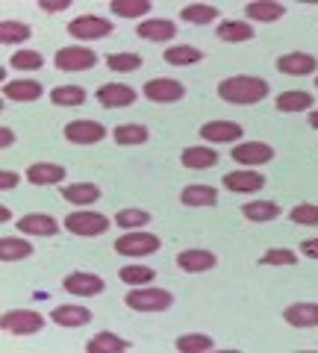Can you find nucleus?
Here are the masks:
<instances>
[{"label":"nucleus","mask_w":318,"mask_h":353,"mask_svg":"<svg viewBox=\"0 0 318 353\" xmlns=\"http://www.w3.org/2000/svg\"><path fill=\"white\" fill-rule=\"evenodd\" d=\"M183 94H186L183 83L168 80V77L145 83V97H148V101H153V103H174V101H180Z\"/></svg>","instance_id":"11"},{"label":"nucleus","mask_w":318,"mask_h":353,"mask_svg":"<svg viewBox=\"0 0 318 353\" xmlns=\"http://www.w3.org/2000/svg\"><path fill=\"white\" fill-rule=\"evenodd\" d=\"M32 256V245L24 239H0V259L3 262H18Z\"/></svg>","instance_id":"31"},{"label":"nucleus","mask_w":318,"mask_h":353,"mask_svg":"<svg viewBox=\"0 0 318 353\" xmlns=\"http://www.w3.org/2000/svg\"><path fill=\"white\" fill-rule=\"evenodd\" d=\"M201 59H203V53L197 48H192V44H177V48L166 50V62L168 65H195Z\"/></svg>","instance_id":"33"},{"label":"nucleus","mask_w":318,"mask_h":353,"mask_svg":"<svg viewBox=\"0 0 318 353\" xmlns=\"http://www.w3.org/2000/svg\"><path fill=\"white\" fill-rule=\"evenodd\" d=\"M174 347L180 353H201V350H212L215 345H212V339L203 336V333H186L174 341Z\"/></svg>","instance_id":"34"},{"label":"nucleus","mask_w":318,"mask_h":353,"mask_svg":"<svg viewBox=\"0 0 318 353\" xmlns=\"http://www.w3.org/2000/svg\"><path fill=\"white\" fill-rule=\"evenodd\" d=\"M180 162H183V168L203 171V168H212V165H218V153L212 148H186L180 153Z\"/></svg>","instance_id":"22"},{"label":"nucleus","mask_w":318,"mask_h":353,"mask_svg":"<svg viewBox=\"0 0 318 353\" xmlns=\"http://www.w3.org/2000/svg\"><path fill=\"white\" fill-rule=\"evenodd\" d=\"M180 201H183V206H215L218 192L212 185H186Z\"/></svg>","instance_id":"25"},{"label":"nucleus","mask_w":318,"mask_h":353,"mask_svg":"<svg viewBox=\"0 0 318 353\" xmlns=\"http://www.w3.org/2000/svg\"><path fill=\"white\" fill-rule=\"evenodd\" d=\"M50 318L57 321L59 327H86L92 321V312L86 306H74V303H65V306H57L50 312Z\"/></svg>","instance_id":"19"},{"label":"nucleus","mask_w":318,"mask_h":353,"mask_svg":"<svg viewBox=\"0 0 318 353\" xmlns=\"http://www.w3.org/2000/svg\"><path fill=\"white\" fill-rule=\"evenodd\" d=\"M62 289L74 297H95V294L103 292V280L97 277V274H89V271H74L62 280Z\"/></svg>","instance_id":"8"},{"label":"nucleus","mask_w":318,"mask_h":353,"mask_svg":"<svg viewBox=\"0 0 318 353\" xmlns=\"http://www.w3.org/2000/svg\"><path fill=\"white\" fill-rule=\"evenodd\" d=\"M283 318L292 327H318V303H292L286 306Z\"/></svg>","instance_id":"23"},{"label":"nucleus","mask_w":318,"mask_h":353,"mask_svg":"<svg viewBox=\"0 0 318 353\" xmlns=\"http://www.w3.org/2000/svg\"><path fill=\"white\" fill-rule=\"evenodd\" d=\"M115 250L121 256H148V253L159 250V239L153 233H124L115 241Z\"/></svg>","instance_id":"7"},{"label":"nucleus","mask_w":318,"mask_h":353,"mask_svg":"<svg viewBox=\"0 0 318 353\" xmlns=\"http://www.w3.org/2000/svg\"><path fill=\"white\" fill-rule=\"evenodd\" d=\"M124 303L136 312H166L174 303V294L166 289H136L124 297Z\"/></svg>","instance_id":"2"},{"label":"nucleus","mask_w":318,"mask_h":353,"mask_svg":"<svg viewBox=\"0 0 318 353\" xmlns=\"http://www.w3.org/2000/svg\"><path fill=\"white\" fill-rule=\"evenodd\" d=\"M86 350L89 353H124V350H130V341L118 339L112 333H97L89 345H86Z\"/></svg>","instance_id":"27"},{"label":"nucleus","mask_w":318,"mask_h":353,"mask_svg":"<svg viewBox=\"0 0 318 353\" xmlns=\"http://www.w3.org/2000/svg\"><path fill=\"white\" fill-rule=\"evenodd\" d=\"M218 94H221L227 103L250 106V103H259L268 97V83L259 80V77L239 74V77H230V80L218 83Z\"/></svg>","instance_id":"1"},{"label":"nucleus","mask_w":318,"mask_h":353,"mask_svg":"<svg viewBox=\"0 0 318 353\" xmlns=\"http://www.w3.org/2000/svg\"><path fill=\"white\" fill-rule=\"evenodd\" d=\"M106 65L118 74H127V71H139L141 68V57L139 53H112L106 57Z\"/></svg>","instance_id":"40"},{"label":"nucleus","mask_w":318,"mask_h":353,"mask_svg":"<svg viewBox=\"0 0 318 353\" xmlns=\"http://www.w3.org/2000/svg\"><path fill=\"white\" fill-rule=\"evenodd\" d=\"M62 197L68 203H77V206H89V203H97L101 201V189L95 183H71L62 189Z\"/></svg>","instance_id":"21"},{"label":"nucleus","mask_w":318,"mask_h":353,"mask_svg":"<svg viewBox=\"0 0 318 353\" xmlns=\"http://www.w3.org/2000/svg\"><path fill=\"white\" fill-rule=\"evenodd\" d=\"M292 224H301V227H315L318 224V206L315 203H301V206H295L292 212Z\"/></svg>","instance_id":"42"},{"label":"nucleus","mask_w":318,"mask_h":353,"mask_svg":"<svg viewBox=\"0 0 318 353\" xmlns=\"http://www.w3.org/2000/svg\"><path fill=\"white\" fill-rule=\"evenodd\" d=\"M180 15H183V21H189V24H210V21L218 18V9L210 3H189Z\"/></svg>","instance_id":"36"},{"label":"nucleus","mask_w":318,"mask_h":353,"mask_svg":"<svg viewBox=\"0 0 318 353\" xmlns=\"http://www.w3.org/2000/svg\"><path fill=\"white\" fill-rule=\"evenodd\" d=\"M153 268H145V265H130V268H121L118 277H121L127 285H148L153 280Z\"/></svg>","instance_id":"41"},{"label":"nucleus","mask_w":318,"mask_h":353,"mask_svg":"<svg viewBox=\"0 0 318 353\" xmlns=\"http://www.w3.org/2000/svg\"><path fill=\"white\" fill-rule=\"evenodd\" d=\"M95 65H97V53L89 48H80V44L57 50V68L59 71H89Z\"/></svg>","instance_id":"5"},{"label":"nucleus","mask_w":318,"mask_h":353,"mask_svg":"<svg viewBox=\"0 0 318 353\" xmlns=\"http://www.w3.org/2000/svg\"><path fill=\"white\" fill-rule=\"evenodd\" d=\"M242 215L248 221H257V224H266V221H274L280 215V206L271 201H250L242 206Z\"/></svg>","instance_id":"26"},{"label":"nucleus","mask_w":318,"mask_h":353,"mask_svg":"<svg viewBox=\"0 0 318 353\" xmlns=\"http://www.w3.org/2000/svg\"><path fill=\"white\" fill-rule=\"evenodd\" d=\"M97 103L103 109H124L136 103V92L124 83H106L97 88Z\"/></svg>","instance_id":"10"},{"label":"nucleus","mask_w":318,"mask_h":353,"mask_svg":"<svg viewBox=\"0 0 318 353\" xmlns=\"http://www.w3.org/2000/svg\"><path fill=\"white\" fill-rule=\"evenodd\" d=\"M115 224L124 227V230H139V227L150 224V215L145 209H121V212L115 215Z\"/></svg>","instance_id":"39"},{"label":"nucleus","mask_w":318,"mask_h":353,"mask_svg":"<svg viewBox=\"0 0 318 353\" xmlns=\"http://www.w3.org/2000/svg\"><path fill=\"white\" fill-rule=\"evenodd\" d=\"M201 136L206 141H236L242 139V127L236 121H206L201 127Z\"/></svg>","instance_id":"18"},{"label":"nucleus","mask_w":318,"mask_h":353,"mask_svg":"<svg viewBox=\"0 0 318 353\" xmlns=\"http://www.w3.org/2000/svg\"><path fill=\"white\" fill-rule=\"evenodd\" d=\"M50 101L57 106H80L86 103V92L80 85H59L50 92Z\"/></svg>","instance_id":"35"},{"label":"nucleus","mask_w":318,"mask_h":353,"mask_svg":"<svg viewBox=\"0 0 318 353\" xmlns=\"http://www.w3.org/2000/svg\"><path fill=\"white\" fill-rule=\"evenodd\" d=\"M262 265H298V256H295L292 250L286 248H277V250H268V253H262Z\"/></svg>","instance_id":"44"},{"label":"nucleus","mask_w":318,"mask_h":353,"mask_svg":"<svg viewBox=\"0 0 318 353\" xmlns=\"http://www.w3.org/2000/svg\"><path fill=\"white\" fill-rule=\"evenodd\" d=\"M136 36L139 39H148V41H166L171 36H177V27H174V21L150 18V21H141V24L136 27Z\"/></svg>","instance_id":"17"},{"label":"nucleus","mask_w":318,"mask_h":353,"mask_svg":"<svg viewBox=\"0 0 318 353\" xmlns=\"http://www.w3.org/2000/svg\"><path fill=\"white\" fill-rule=\"evenodd\" d=\"M3 94L9 101H18V103H30V101H39L41 97V83H32V80H12L3 85Z\"/></svg>","instance_id":"24"},{"label":"nucleus","mask_w":318,"mask_h":353,"mask_svg":"<svg viewBox=\"0 0 318 353\" xmlns=\"http://www.w3.org/2000/svg\"><path fill=\"white\" fill-rule=\"evenodd\" d=\"M103 136L106 127L97 124V121H71V124H65V139L71 145H97V141H103Z\"/></svg>","instance_id":"9"},{"label":"nucleus","mask_w":318,"mask_h":353,"mask_svg":"<svg viewBox=\"0 0 318 353\" xmlns=\"http://www.w3.org/2000/svg\"><path fill=\"white\" fill-rule=\"evenodd\" d=\"M0 327L12 336H32L45 327V318L39 312H32V309H12V312H6L0 318Z\"/></svg>","instance_id":"3"},{"label":"nucleus","mask_w":318,"mask_h":353,"mask_svg":"<svg viewBox=\"0 0 318 353\" xmlns=\"http://www.w3.org/2000/svg\"><path fill=\"white\" fill-rule=\"evenodd\" d=\"M312 106V94L310 92H283L277 94V109L280 112H304Z\"/></svg>","instance_id":"32"},{"label":"nucleus","mask_w":318,"mask_h":353,"mask_svg":"<svg viewBox=\"0 0 318 353\" xmlns=\"http://www.w3.org/2000/svg\"><path fill=\"white\" fill-rule=\"evenodd\" d=\"M112 9L115 15H121V18H139V15H145L150 12V3L148 0H112Z\"/></svg>","instance_id":"37"},{"label":"nucleus","mask_w":318,"mask_h":353,"mask_svg":"<svg viewBox=\"0 0 318 353\" xmlns=\"http://www.w3.org/2000/svg\"><path fill=\"white\" fill-rule=\"evenodd\" d=\"M71 6V0H39L41 12H65Z\"/></svg>","instance_id":"45"},{"label":"nucleus","mask_w":318,"mask_h":353,"mask_svg":"<svg viewBox=\"0 0 318 353\" xmlns=\"http://www.w3.org/2000/svg\"><path fill=\"white\" fill-rule=\"evenodd\" d=\"M30 36H32V30L27 24H21V21H3V24H0V41L3 44L27 41Z\"/></svg>","instance_id":"38"},{"label":"nucleus","mask_w":318,"mask_h":353,"mask_svg":"<svg viewBox=\"0 0 318 353\" xmlns=\"http://www.w3.org/2000/svg\"><path fill=\"white\" fill-rule=\"evenodd\" d=\"M68 32L80 41H92V39H103L112 32V21H106L101 15H83V18H74L68 24Z\"/></svg>","instance_id":"6"},{"label":"nucleus","mask_w":318,"mask_h":353,"mask_svg":"<svg viewBox=\"0 0 318 353\" xmlns=\"http://www.w3.org/2000/svg\"><path fill=\"white\" fill-rule=\"evenodd\" d=\"M218 39L221 41H250L254 39V27L248 21H224L218 24Z\"/></svg>","instance_id":"29"},{"label":"nucleus","mask_w":318,"mask_h":353,"mask_svg":"<svg viewBox=\"0 0 318 353\" xmlns=\"http://www.w3.org/2000/svg\"><path fill=\"white\" fill-rule=\"evenodd\" d=\"M62 176H65V168L53 162H36L27 168V180L32 185H53V183H62Z\"/></svg>","instance_id":"20"},{"label":"nucleus","mask_w":318,"mask_h":353,"mask_svg":"<svg viewBox=\"0 0 318 353\" xmlns=\"http://www.w3.org/2000/svg\"><path fill=\"white\" fill-rule=\"evenodd\" d=\"M315 85H318V80H315Z\"/></svg>","instance_id":"50"},{"label":"nucleus","mask_w":318,"mask_h":353,"mask_svg":"<svg viewBox=\"0 0 318 353\" xmlns=\"http://www.w3.org/2000/svg\"><path fill=\"white\" fill-rule=\"evenodd\" d=\"M239 165H266L274 159V148L266 141H245V145H236L230 153Z\"/></svg>","instance_id":"12"},{"label":"nucleus","mask_w":318,"mask_h":353,"mask_svg":"<svg viewBox=\"0 0 318 353\" xmlns=\"http://www.w3.org/2000/svg\"><path fill=\"white\" fill-rule=\"evenodd\" d=\"M262 185H266V176L257 174V171H230L224 174V189L227 192H259Z\"/></svg>","instance_id":"13"},{"label":"nucleus","mask_w":318,"mask_h":353,"mask_svg":"<svg viewBox=\"0 0 318 353\" xmlns=\"http://www.w3.org/2000/svg\"><path fill=\"white\" fill-rule=\"evenodd\" d=\"M301 253H304V256H310V259H318V239L301 241Z\"/></svg>","instance_id":"47"},{"label":"nucleus","mask_w":318,"mask_h":353,"mask_svg":"<svg viewBox=\"0 0 318 353\" xmlns=\"http://www.w3.org/2000/svg\"><path fill=\"white\" fill-rule=\"evenodd\" d=\"M65 230L74 236H83V239H89V236H101L109 230V221L106 215L101 212H71V215H65Z\"/></svg>","instance_id":"4"},{"label":"nucleus","mask_w":318,"mask_h":353,"mask_svg":"<svg viewBox=\"0 0 318 353\" xmlns=\"http://www.w3.org/2000/svg\"><path fill=\"white\" fill-rule=\"evenodd\" d=\"M15 185H18V174L15 171H3V174H0V189H3V192L15 189Z\"/></svg>","instance_id":"46"},{"label":"nucleus","mask_w":318,"mask_h":353,"mask_svg":"<svg viewBox=\"0 0 318 353\" xmlns=\"http://www.w3.org/2000/svg\"><path fill=\"white\" fill-rule=\"evenodd\" d=\"M177 265L189 274H203V271H212L215 268V253L210 250H201V248H192V250H183L177 256Z\"/></svg>","instance_id":"16"},{"label":"nucleus","mask_w":318,"mask_h":353,"mask_svg":"<svg viewBox=\"0 0 318 353\" xmlns=\"http://www.w3.org/2000/svg\"><path fill=\"white\" fill-rule=\"evenodd\" d=\"M245 12L254 21H277V18H283V12H286V6L268 3V0H250V3L245 6Z\"/></svg>","instance_id":"28"},{"label":"nucleus","mask_w":318,"mask_h":353,"mask_svg":"<svg viewBox=\"0 0 318 353\" xmlns=\"http://www.w3.org/2000/svg\"><path fill=\"white\" fill-rule=\"evenodd\" d=\"M318 68V59H312L310 53H283L277 59V71L289 74V77H306Z\"/></svg>","instance_id":"15"},{"label":"nucleus","mask_w":318,"mask_h":353,"mask_svg":"<svg viewBox=\"0 0 318 353\" xmlns=\"http://www.w3.org/2000/svg\"><path fill=\"white\" fill-rule=\"evenodd\" d=\"M18 230L21 233H30V236H57L59 221L50 215H41V212H30L18 221Z\"/></svg>","instance_id":"14"},{"label":"nucleus","mask_w":318,"mask_h":353,"mask_svg":"<svg viewBox=\"0 0 318 353\" xmlns=\"http://www.w3.org/2000/svg\"><path fill=\"white\" fill-rule=\"evenodd\" d=\"M12 68H21V71L41 68V53L39 50H18V53H12Z\"/></svg>","instance_id":"43"},{"label":"nucleus","mask_w":318,"mask_h":353,"mask_svg":"<svg viewBox=\"0 0 318 353\" xmlns=\"http://www.w3.org/2000/svg\"><path fill=\"white\" fill-rule=\"evenodd\" d=\"M310 127L318 130V109H315V112H310Z\"/></svg>","instance_id":"49"},{"label":"nucleus","mask_w":318,"mask_h":353,"mask_svg":"<svg viewBox=\"0 0 318 353\" xmlns=\"http://www.w3.org/2000/svg\"><path fill=\"white\" fill-rule=\"evenodd\" d=\"M115 141L118 145H124V148H136V145H145L148 141V127H141V124H121V127H115Z\"/></svg>","instance_id":"30"},{"label":"nucleus","mask_w":318,"mask_h":353,"mask_svg":"<svg viewBox=\"0 0 318 353\" xmlns=\"http://www.w3.org/2000/svg\"><path fill=\"white\" fill-rule=\"evenodd\" d=\"M15 141V132L9 127H0V148H9Z\"/></svg>","instance_id":"48"}]
</instances>
